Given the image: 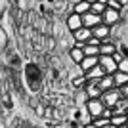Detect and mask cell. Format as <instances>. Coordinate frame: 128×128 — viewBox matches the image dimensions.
Returning <instances> with one entry per match:
<instances>
[{
    "label": "cell",
    "mask_w": 128,
    "mask_h": 128,
    "mask_svg": "<svg viewBox=\"0 0 128 128\" xmlns=\"http://www.w3.org/2000/svg\"><path fill=\"white\" fill-rule=\"evenodd\" d=\"M21 82L29 94H38L44 86V73L34 61H27L21 69Z\"/></svg>",
    "instance_id": "obj_1"
},
{
    "label": "cell",
    "mask_w": 128,
    "mask_h": 128,
    "mask_svg": "<svg viewBox=\"0 0 128 128\" xmlns=\"http://www.w3.org/2000/svg\"><path fill=\"white\" fill-rule=\"evenodd\" d=\"M122 100H124V98H122L120 88H115V90L103 92V96H102V102L105 103V107H109V109H115V107L122 102Z\"/></svg>",
    "instance_id": "obj_2"
},
{
    "label": "cell",
    "mask_w": 128,
    "mask_h": 128,
    "mask_svg": "<svg viewBox=\"0 0 128 128\" xmlns=\"http://www.w3.org/2000/svg\"><path fill=\"white\" fill-rule=\"evenodd\" d=\"M65 27H67V31L69 32H75L78 31V29H82L84 27V23H82V16H78V14H69L67 16V19H65Z\"/></svg>",
    "instance_id": "obj_3"
},
{
    "label": "cell",
    "mask_w": 128,
    "mask_h": 128,
    "mask_svg": "<svg viewBox=\"0 0 128 128\" xmlns=\"http://www.w3.org/2000/svg\"><path fill=\"white\" fill-rule=\"evenodd\" d=\"M86 109L90 111L92 117L96 118V117H102L103 111H105L107 107H105V103L102 102V98H100V100H88V103H86Z\"/></svg>",
    "instance_id": "obj_4"
},
{
    "label": "cell",
    "mask_w": 128,
    "mask_h": 128,
    "mask_svg": "<svg viewBox=\"0 0 128 128\" xmlns=\"http://www.w3.org/2000/svg\"><path fill=\"white\" fill-rule=\"evenodd\" d=\"M100 65L103 67L107 75H115L118 71V63L113 59V56H100Z\"/></svg>",
    "instance_id": "obj_5"
},
{
    "label": "cell",
    "mask_w": 128,
    "mask_h": 128,
    "mask_svg": "<svg viewBox=\"0 0 128 128\" xmlns=\"http://www.w3.org/2000/svg\"><path fill=\"white\" fill-rule=\"evenodd\" d=\"M12 34L6 31L4 27L0 25V56H4V54H10V46H12Z\"/></svg>",
    "instance_id": "obj_6"
},
{
    "label": "cell",
    "mask_w": 128,
    "mask_h": 128,
    "mask_svg": "<svg viewBox=\"0 0 128 128\" xmlns=\"http://www.w3.org/2000/svg\"><path fill=\"white\" fill-rule=\"evenodd\" d=\"M111 27L109 25H98L96 29H92V32H94V36L96 38H100V40H102V42H109V40H111Z\"/></svg>",
    "instance_id": "obj_7"
},
{
    "label": "cell",
    "mask_w": 128,
    "mask_h": 128,
    "mask_svg": "<svg viewBox=\"0 0 128 128\" xmlns=\"http://www.w3.org/2000/svg\"><path fill=\"white\" fill-rule=\"evenodd\" d=\"M102 19H103V25L115 27L118 21H120V12H117V10H111V8H107V10H105V14L102 16Z\"/></svg>",
    "instance_id": "obj_8"
},
{
    "label": "cell",
    "mask_w": 128,
    "mask_h": 128,
    "mask_svg": "<svg viewBox=\"0 0 128 128\" xmlns=\"http://www.w3.org/2000/svg\"><path fill=\"white\" fill-rule=\"evenodd\" d=\"M82 23H84V27H88V29H96L98 25L103 23V19H102V16H98L94 12H88V14L82 16Z\"/></svg>",
    "instance_id": "obj_9"
},
{
    "label": "cell",
    "mask_w": 128,
    "mask_h": 128,
    "mask_svg": "<svg viewBox=\"0 0 128 128\" xmlns=\"http://www.w3.org/2000/svg\"><path fill=\"white\" fill-rule=\"evenodd\" d=\"M86 94L90 96V100H100V98L103 96V92H102V88L98 86V82H94V80H88V84H86Z\"/></svg>",
    "instance_id": "obj_10"
},
{
    "label": "cell",
    "mask_w": 128,
    "mask_h": 128,
    "mask_svg": "<svg viewBox=\"0 0 128 128\" xmlns=\"http://www.w3.org/2000/svg\"><path fill=\"white\" fill-rule=\"evenodd\" d=\"M67 56H69V59L75 65H80V63H82V59L86 58V56H84V50H82V48H76V46H71L69 52H67Z\"/></svg>",
    "instance_id": "obj_11"
},
{
    "label": "cell",
    "mask_w": 128,
    "mask_h": 128,
    "mask_svg": "<svg viewBox=\"0 0 128 128\" xmlns=\"http://www.w3.org/2000/svg\"><path fill=\"white\" fill-rule=\"evenodd\" d=\"M92 36H94V32H92V29H88V27H82V29H78V31L73 32L75 42H88Z\"/></svg>",
    "instance_id": "obj_12"
},
{
    "label": "cell",
    "mask_w": 128,
    "mask_h": 128,
    "mask_svg": "<svg viewBox=\"0 0 128 128\" xmlns=\"http://www.w3.org/2000/svg\"><path fill=\"white\" fill-rule=\"evenodd\" d=\"M76 118L80 120L82 128H84L86 124H92V122H94V117H92L90 111L86 109V105H84V107H80V109H76Z\"/></svg>",
    "instance_id": "obj_13"
},
{
    "label": "cell",
    "mask_w": 128,
    "mask_h": 128,
    "mask_svg": "<svg viewBox=\"0 0 128 128\" xmlns=\"http://www.w3.org/2000/svg\"><path fill=\"white\" fill-rule=\"evenodd\" d=\"M105 75H107V73L103 71V67H102V65H96V67H94V69H90V71H88V73H86L84 76H86L88 80H94V82H100V80H102V78H103Z\"/></svg>",
    "instance_id": "obj_14"
},
{
    "label": "cell",
    "mask_w": 128,
    "mask_h": 128,
    "mask_svg": "<svg viewBox=\"0 0 128 128\" xmlns=\"http://www.w3.org/2000/svg\"><path fill=\"white\" fill-rule=\"evenodd\" d=\"M96 65H100V56H98V58H90V56H86L78 67H80V71H82V73L86 75V73H88L90 69H94Z\"/></svg>",
    "instance_id": "obj_15"
},
{
    "label": "cell",
    "mask_w": 128,
    "mask_h": 128,
    "mask_svg": "<svg viewBox=\"0 0 128 128\" xmlns=\"http://www.w3.org/2000/svg\"><path fill=\"white\" fill-rule=\"evenodd\" d=\"M98 86L102 88V92H109V90H115V88H117L113 75H105L102 80H100V82H98Z\"/></svg>",
    "instance_id": "obj_16"
},
{
    "label": "cell",
    "mask_w": 128,
    "mask_h": 128,
    "mask_svg": "<svg viewBox=\"0 0 128 128\" xmlns=\"http://www.w3.org/2000/svg\"><path fill=\"white\" fill-rule=\"evenodd\" d=\"M115 52H118V46L113 42V40L102 42V46H100V54H102V56H113Z\"/></svg>",
    "instance_id": "obj_17"
},
{
    "label": "cell",
    "mask_w": 128,
    "mask_h": 128,
    "mask_svg": "<svg viewBox=\"0 0 128 128\" xmlns=\"http://www.w3.org/2000/svg\"><path fill=\"white\" fill-rule=\"evenodd\" d=\"M88 100H90V96L86 94V90H76L75 92V105H76V109L84 107L86 103H88Z\"/></svg>",
    "instance_id": "obj_18"
},
{
    "label": "cell",
    "mask_w": 128,
    "mask_h": 128,
    "mask_svg": "<svg viewBox=\"0 0 128 128\" xmlns=\"http://www.w3.org/2000/svg\"><path fill=\"white\" fill-rule=\"evenodd\" d=\"M92 8V4H88V2H84V0H78L75 6H73V12L75 14H78V16H84V14H88Z\"/></svg>",
    "instance_id": "obj_19"
},
{
    "label": "cell",
    "mask_w": 128,
    "mask_h": 128,
    "mask_svg": "<svg viewBox=\"0 0 128 128\" xmlns=\"http://www.w3.org/2000/svg\"><path fill=\"white\" fill-rule=\"evenodd\" d=\"M111 124H115L117 128L126 126V124H128V117L124 115V113H115V115L111 117Z\"/></svg>",
    "instance_id": "obj_20"
},
{
    "label": "cell",
    "mask_w": 128,
    "mask_h": 128,
    "mask_svg": "<svg viewBox=\"0 0 128 128\" xmlns=\"http://www.w3.org/2000/svg\"><path fill=\"white\" fill-rule=\"evenodd\" d=\"M113 78H115V84H117V88H122V86H126V84H128V73L117 71V73L113 75Z\"/></svg>",
    "instance_id": "obj_21"
},
{
    "label": "cell",
    "mask_w": 128,
    "mask_h": 128,
    "mask_svg": "<svg viewBox=\"0 0 128 128\" xmlns=\"http://www.w3.org/2000/svg\"><path fill=\"white\" fill-rule=\"evenodd\" d=\"M82 50H84V56H90V58H98V56H102V54H100V46H90V44H86Z\"/></svg>",
    "instance_id": "obj_22"
},
{
    "label": "cell",
    "mask_w": 128,
    "mask_h": 128,
    "mask_svg": "<svg viewBox=\"0 0 128 128\" xmlns=\"http://www.w3.org/2000/svg\"><path fill=\"white\" fill-rule=\"evenodd\" d=\"M107 10V4H103V2H94L90 8V12H94V14H98V16H103Z\"/></svg>",
    "instance_id": "obj_23"
},
{
    "label": "cell",
    "mask_w": 128,
    "mask_h": 128,
    "mask_svg": "<svg viewBox=\"0 0 128 128\" xmlns=\"http://www.w3.org/2000/svg\"><path fill=\"white\" fill-rule=\"evenodd\" d=\"M94 124H96L98 128H105L107 124H111V118H107V117H96V118H94Z\"/></svg>",
    "instance_id": "obj_24"
},
{
    "label": "cell",
    "mask_w": 128,
    "mask_h": 128,
    "mask_svg": "<svg viewBox=\"0 0 128 128\" xmlns=\"http://www.w3.org/2000/svg\"><path fill=\"white\" fill-rule=\"evenodd\" d=\"M107 8L117 10V12H122V10H124L122 6H120V2H118V0H109V2H107Z\"/></svg>",
    "instance_id": "obj_25"
},
{
    "label": "cell",
    "mask_w": 128,
    "mask_h": 128,
    "mask_svg": "<svg viewBox=\"0 0 128 128\" xmlns=\"http://www.w3.org/2000/svg\"><path fill=\"white\" fill-rule=\"evenodd\" d=\"M6 8H8V0H0V21H2V17L6 16Z\"/></svg>",
    "instance_id": "obj_26"
},
{
    "label": "cell",
    "mask_w": 128,
    "mask_h": 128,
    "mask_svg": "<svg viewBox=\"0 0 128 128\" xmlns=\"http://www.w3.org/2000/svg\"><path fill=\"white\" fill-rule=\"evenodd\" d=\"M118 71H122V73H128V58H124L120 63H118Z\"/></svg>",
    "instance_id": "obj_27"
},
{
    "label": "cell",
    "mask_w": 128,
    "mask_h": 128,
    "mask_svg": "<svg viewBox=\"0 0 128 128\" xmlns=\"http://www.w3.org/2000/svg\"><path fill=\"white\" fill-rule=\"evenodd\" d=\"M124 58H128V56H124V54L120 52V50H118V52H115V54H113V59H115L117 63H120V61H122Z\"/></svg>",
    "instance_id": "obj_28"
},
{
    "label": "cell",
    "mask_w": 128,
    "mask_h": 128,
    "mask_svg": "<svg viewBox=\"0 0 128 128\" xmlns=\"http://www.w3.org/2000/svg\"><path fill=\"white\" fill-rule=\"evenodd\" d=\"M86 44H90V46H102V40H100V38H96V36H92Z\"/></svg>",
    "instance_id": "obj_29"
},
{
    "label": "cell",
    "mask_w": 128,
    "mask_h": 128,
    "mask_svg": "<svg viewBox=\"0 0 128 128\" xmlns=\"http://www.w3.org/2000/svg\"><path fill=\"white\" fill-rule=\"evenodd\" d=\"M120 92H122V98H124V100H128V84L122 86V88H120Z\"/></svg>",
    "instance_id": "obj_30"
},
{
    "label": "cell",
    "mask_w": 128,
    "mask_h": 128,
    "mask_svg": "<svg viewBox=\"0 0 128 128\" xmlns=\"http://www.w3.org/2000/svg\"><path fill=\"white\" fill-rule=\"evenodd\" d=\"M118 2H120V6H122V8H128V0H118Z\"/></svg>",
    "instance_id": "obj_31"
},
{
    "label": "cell",
    "mask_w": 128,
    "mask_h": 128,
    "mask_svg": "<svg viewBox=\"0 0 128 128\" xmlns=\"http://www.w3.org/2000/svg\"><path fill=\"white\" fill-rule=\"evenodd\" d=\"M84 128H98V126H96V124H94V122H92V124H86Z\"/></svg>",
    "instance_id": "obj_32"
},
{
    "label": "cell",
    "mask_w": 128,
    "mask_h": 128,
    "mask_svg": "<svg viewBox=\"0 0 128 128\" xmlns=\"http://www.w3.org/2000/svg\"><path fill=\"white\" fill-rule=\"evenodd\" d=\"M84 2H88V4H94V2H98V0H84Z\"/></svg>",
    "instance_id": "obj_33"
},
{
    "label": "cell",
    "mask_w": 128,
    "mask_h": 128,
    "mask_svg": "<svg viewBox=\"0 0 128 128\" xmlns=\"http://www.w3.org/2000/svg\"><path fill=\"white\" fill-rule=\"evenodd\" d=\"M105 128H117V126H115V124H107Z\"/></svg>",
    "instance_id": "obj_34"
},
{
    "label": "cell",
    "mask_w": 128,
    "mask_h": 128,
    "mask_svg": "<svg viewBox=\"0 0 128 128\" xmlns=\"http://www.w3.org/2000/svg\"><path fill=\"white\" fill-rule=\"evenodd\" d=\"M98 2H103V4H107V2H109V0H98Z\"/></svg>",
    "instance_id": "obj_35"
},
{
    "label": "cell",
    "mask_w": 128,
    "mask_h": 128,
    "mask_svg": "<svg viewBox=\"0 0 128 128\" xmlns=\"http://www.w3.org/2000/svg\"><path fill=\"white\" fill-rule=\"evenodd\" d=\"M120 128H128V126H120Z\"/></svg>",
    "instance_id": "obj_36"
},
{
    "label": "cell",
    "mask_w": 128,
    "mask_h": 128,
    "mask_svg": "<svg viewBox=\"0 0 128 128\" xmlns=\"http://www.w3.org/2000/svg\"><path fill=\"white\" fill-rule=\"evenodd\" d=\"M126 126H128V124H126Z\"/></svg>",
    "instance_id": "obj_37"
}]
</instances>
